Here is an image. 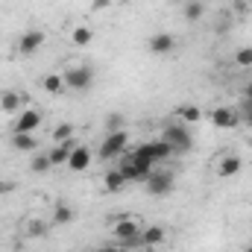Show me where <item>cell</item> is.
I'll use <instances>...</instances> for the list:
<instances>
[{
    "label": "cell",
    "mask_w": 252,
    "mask_h": 252,
    "mask_svg": "<svg viewBox=\"0 0 252 252\" xmlns=\"http://www.w3.org/2000/svg\"><path fill=\"white\" fill-rule=\"evenodd\" d=\"M12 147L18 153H35L38 141H35V135H12Z\"/></svg>",
    "instance_id": "obj_16"
},
{
    "label": "cell",
    "mask_w": 252,
    "mask_h": 252,
    "mask_svg": "<svg viewBox=\"0 0 252 252\" xmlns=\"http://www.w3.org/2000/svg\"><path fill=\"white\" fill-rule=\"evenodd\" d=\"M41 44H44V32H41V30H27V32L18 38V53H21V56H32V53L41 50Z\"/></svg>",
    "instance_id": "obj_6"
},
{
    "label": "cell",
    "mask_w": 252,
    "mask_h": 252,
    "mask_svg": "<svg viewBox=\"0 0 252 252\" xmlns=\"http://www.w3.org/2000/svg\"><path fill=\"white\" fill-rule=\"evenodd\" d=\"M73 147H76V141H73V138H67V141H62V144H56V147L47 153L50 164H53V167H62V164H67V158H70Z\"/></svg>",
    "instance_id": "obj_10"
},
{
    "label": "cell",
    "mask_w": 252,
    "mask_h": 252,
    "mask_svg": "<svg viewBox=\"0 0 252 252\" xmlns=\"http://www.w3.org/2000/svg\"><path fill=\"white\" fill-rule=\"evenodd\" d=\"M124 126H126V118H124V115H118V112L106 118V129H109V132H121Z\"/></svg>",
    "instance_id": "obj_25"
},
{
    "label": "cell",
    "mask_w": 252,
    "mask_h": 252,
    "mask_svg": "<svg viewBox=\"0 0 252 252\" xmlns=\"http://www.w3.org/2000/svg\"><path fill=\"white\" fill-rule=\"evenodd\" d=\"M38 126H41V115H38L35 109H27V112H21V118L15 121L12 132H15V135H35Z\"/></svg>",
    "instance_id": "obj_7"
},
{
    "label": "cell",
    "mask_w": 252,
    "mask_h": 252,
    "mask_svg": "<svg viewBox=\"0 0 252 252\" xmlns=\"http://www.w3.org/2000/svg\"><path fill=\"white\" fill-rule=\"evenodd\" d=\"M202 12H205V6H202L199 0L185 3V18H188V21H199V18H202Z\"/></svg>",
    "instance_id": "obj_24"
},
{
    "label": "cell",
    "mask_w": 252,
    "mask_h": 252,
    "mask_svg": "<svg viewBox=\"0 0 252 252\" xmlns=\"http://www.w3.org/2000/svg\"><path fill=\"white\" fill-rule=\"evenodd\" d=\"M21 103H24V97L18 94V91H3L0 94V112H18L21 109Z\"/></svg>",
    "instance_id": "obj_15"
},
{
    "label": "cell",
    "mask_w": 252,
    "mask_h": 252,
    "mask_svg": "<svg viewBox=\"0 0 252 252\" xmlns=\"http://www.w3.org/2000/svg\"><path fill=\"white\" fill-rule=\"evenodd\" d=\"M41 85H44V91H47V94H62V91H64V76H62V73H47Z\"/></svg>",
    "instance_id": "obj_18"
},
{
    "label": "cell",
    "mask_w": 252,
    "mask_h": 252,
    "mask_svg": "<svg viewBox=\"0 0 252 252\" xmlns=\"http://www.w3.org/2000/svg\"><path fill=\"white\" fill-rule=\"evenodd\" d=\"M126 144H129V132H126V129L109 132V135L103 138V144H100V156H103V158H115V156H121L126 150Z\"/></svg>",
    "instance_id": "obj_4"
},
{
    "label": "cell",
    "mask_w": 252,
    "mask_h": 252,
    "mask_svg": "<svg viewBox=\"0 0 252 252\" xmlns=\"http://www.w3.org/2000/svg\"><path fill=\"white\" fill-rule=\"evenodd\" d=\"M161 138L173 147V153H188L190 144H193V138H190V132H188V126L185 124H170L167 129H164Z\"/></svg>",
    "instance_id": "obj_2"
},
{
    "label": "cell",
    "mask_w": 252,
    "mask_h": 252,
    "mask_svg": "<svg viewBox=\"0 0 252 252\" xmlns=\"http://www.w3.org/2000/svg\"><path fill=\"white\" fill-rule=\"evenodd\" d=\"M103 188H106V190L126 188V179H124V173H121V167H118V170H109V173L103 176Z\"/></svg>",
    "instance_id": "obj_17"
},
{
    "label": "cell",
    "mask_w": 252,
    "mask_h": 252,
    "mask_svg": "<svg viewBox=\"0 0 252 252\" xmlns=\"http://www.w3.org/2000/svg\"><path fill=\"white\" fill-rule=\"evenodd\" d=\"M164 229L161 226H147L144 232H141V244L144 247H158V244H164Z\"/></svg>",
    "instance_id": "obj_14"
},
{
    "label": "cell",
    "mask_w": 252,
    "mask_h": 252,
    "mask_svg": "<svg viewBox=\"0 0 252 252\" xmlns=\"http://www.w3.org/2000/svg\"><path fill=\"white\" fill-rule=\"evenodd\" d=\"M247 252H252V247H247Z\"/></svg>",
    "instance_id": "obj_34"
},
{
    "label": "cell",
    "mask_w": 252,
    "mask_h": 252,
    "mask_svg": "<svg viewBox=\"0 0 252 252\" xmlns=\"http://www.w3.org/2000/svg\"><path fill=\"white\" fill-rule=\"evenodd\" d=\"M97 252H124V247H100Z\"/></svg>",
    "instance_id": "obj_30"
},
{
    "label": "cell",
    "mask_w": 252,
    "mask_h": 252,
    "mask_svg": "<svg viewBox=\"0 0 252 252\" xmlns=\"http://www.w3.org/2000/svg\"><path fill=\"white\" fill-rule=\"evenodd\" d=\"M144 185L150 190V196H167V193L173 190V173H167V170H153Z\"/></svg>",
    "instance_id": "obj_5"
},
{
    "label": "cell",
    "mask_w": 252,
    "mask_h": 252,
    "mask_svg": "<svg viewBox=\"0 0 252 252\" xmlns=\"http://www.w3.org/2000/svg\"><path fill=\"white\" fill-rule=\"evenodd\" d=\"M27 235H32V238H41V235H44V223H38V220H32V223L27 226Z\"/></svg>",
    "instance_id": "obj_27"
},
{
    "label": "cell",
    "mask_w": 252,
    "mask_h": 252,
    "mask_svg": "<svg viewBox=\"0 0 252 252\" xmlns=\"http://www.w3.org/2000/svg\"><path fill=\"white\" fill-rule=\"evenodd\" d=\"M53 164H50V158L47 156H32V161H30V170L32 173H47Z\"/></svg>",
    "instance_id": "obj_23"
},
{
    "label": "cell",
    "mask_w": 252,
    "mask_h": 252,
    "mask_svg": "<svg viewBox=\"0 0 252 252\" xmlns=\"http://www.w3.org/2000/svg\"><path fill=\"white\" fill-rule=\"evenodd\" d=\"M211 124L220 126V129H235V126L241 124V115H238V112H232V109H214Z\"/></svg>",
    "instance_id": "obj_11"
},
{
    "label": "cell",
    "mask_w": 252,
    "mask_h": 252,
    "mask_svg": "<svg viewBox=\"0 0 252 252\" xmlns=\"http://www.w3.org/2000/svg\"><path fill=\"white\" fill-rule=\"evenodd\" d=\"M179 121H182L185 126L199 124V121H202V112H199V106H182V109H179Z\"/></svg>",
    "instance_id": "obj_19"
},
{
    "label": "cell",
    "mask_w": 252,
    "mask_h": 252,
    "mask_svg": "<svg viewBox=\"0 0 252 252\" xmlns=\"http://www.w3.org/2000/svg\"><path fill=\"white\" fill-rule=\"evenodd\" d=\"M67 167H70L73 173L88 170V167H91V150H88V147H82V144H76V147H73V153H70V158H67Z\"/></svg>",
    "instance_id": "obj_9"
},
{
    "label": "cell",
    "mask_w": 252,
    "mask_h": 252,
    "mask_svg": "<svg viewBox=\"0 0 252 252\" xmlns=\"http://www.w3.org/2000/svg\"><path fill=\"white\" fill-rule=\"evenodd\" d=\"M173 50H176L173 32H156V35L150 38V53H153V56H170Z\"/></svg>",
    "instance_id": "obj_8"
},
{
    "label": "cell",
    "mask_w": 252,
    "mask_h": 252,
    "mask_svg": "<svg viewBox=\"0 0 252 252\" xmlns=\"http://www.w3.org/2000/svg\"><path fill=\"white\" fill-rule=\"evenodd\" d=\"M241 167H244V161H241L238 156H226V158H220L217 173H220L223 179H229V176H238V173H241Z\"/></svg>",
    "instance_id": "obj_12"
},
{
    "label": "cell",
    "mask_w": 252,
    "mask_h": 252,
    "mask_svg": "<svg viewBox=\"0 0 252 252\" xmlns=\"http://www.w3.org/2000/svg\"><path fill=\"white\" fill-rule=\"evenodd\" d=\"M91 35H94V32H91V30H88V27H76V30H73V35H70V38H73V44H76V47H85V44H88V41H91Z\"/></svg>",
    "instance_id": "obj_22"
},
{
    "label": "cell",
    "mask_w": 252,
    "mask_h": 252,
    "mask_svg": "<svg viewBox=\"0 0 252 252\" xmlns=\"http://www.w3.org/2000/svg\"><path fill=\"white\" fill-rule=\"evenodd\" d=\"M91 6H94V9H109L112 0H91Z\"/></svg>",
    "instance_id": "obj_28"
},
{
    "label": "cell",
    "mask_w": 252,
    "mask_h": 252,
    "mask_svg": "<svg viewBox=\"0 0 252 252\" xmlns=\"http://www.w3.org/2000/svg\"><path fill=\"white\" fill-rule=\"evenodd\" d=\"M115 238H118V244H121V247H126V250L144 247V244H141L138 223H135V220H129V217H121V220L115 223Z\"/></svg>",
    "instance_id": "obj_1"
},
{
    "label": "cell",
    "mask_w": 252,
    "mask_h": 252,
    "mask_svg": "<svg viewBox=\"0 0 252 252\" xmlns=\"http://www.w3.org/2000/svg\"><path fill=\"white\" fill-rule=\"evenodd\" d=\"M241 118H244V126H250V129H252V112H244Z\"/></svg>",
    "instance_id": "obj_29"
},
{
    "label": "cell",
    "mask_w": 252,
    "mask_h": 252,
    "mask_svg": "<svg viewBox=\"0 0 252 252\" xmlns=\"http://www.w3.org/2000/svg\"><path fill=\"white\" fill-rule=\"evenodd\" d=\"M67 138H73V124H59L53 129V144H62Z\"/></svg>",
    "instance_id": "obj_21"
},
{
    "label": "cell",
    "mask_w": 252,
    "mask_h": 252,
    "mask_svg": "<svg viewBox=\"0 0 252 252\" xmlns=\"http://www.w3.org/2000/svg\"><path fill=\"white\" fill-rule=\"evenodd\" d=\"M244 97H247V100H252V79L247 82V88H244Z\"/></svg>",
    "instance_id": "obj_31"
},
{
    "label": "cell",
    "mask_w": 252,
    "mask_h": 252,
    "mask_svg": "<svg viewBox=\"0 0 252 252\" xmlns=\"http://www.w3.org/2000/svg\"><path fill=\"white\" fill-rule=\"evenodd\" d=\"M53 223H59V226L73 223V208H70V205H56V208H53Z\"/></svg>",
    "instance_id": "obj_20"
},
{
    "label": "cell",
    "mask_w": 252,
    "mask_h": 252,
    "mask_svg": "<svg viewBox=\"0 0 252 252\" xmlns=\"http://www.w3.org/2000/svg\"><path fill=\"white\" fill-rule=\"evenodd\" d=\"M147 150H150V156H153L156 161H164V158H170V156H173V147H170L164 138H158V141H150V144H147Z\"/></svg>",
    "instance_id": "obj_13"
},
{
    "label": "cell",
    "mask_w": 252,
    "mask_h": 252,
    "mask_svg": "<svg viewBox=\"0 0 252 252\" xmlns=\"http://www.w3.org/2000/svg\"><path fill=\"white\" fill-rule=\"evenodd\" d=\"M235 9H238V12H244V9H247V3H244V0H235Z\"/></svg>",
    "instance_id": "obj_32"
},
{
    "label": "cell",
    "mask_w": 252,
    "mask_h": 252,
    "mask_svg": "<svg viewBox=\"0 0 252 252\" xmlns=\"http://www.w3.org/2000/svg\"><path fill=\"white\" fill-rule=\"evenodd\" d=\"M121 3H132V0H121Z\"/></svg>",
    "instance_id": "obj_33"
},
{
    "label": "cell",
    "mask_w": 252,
    "mask_h": 252,
    "mask_svg": "<svg viewBox=\"0 0 252 252\" xmlns=\"http://www.w3.org/2000/svg\"><path fill=\"white\" fill-rule=\"evenodd\" d=\"M235 64H241V67H250V64H252V47H241V50L235 53Z\"/></svg>",
    "instance_id": "obj_26"
},
{
    "label": "cell",
    "mask_w": 252,
    "mask_h": 252,
    "mask_svg": "<svg viewBox=\"0 0 252 252\" xmlns=\"http://www.w3.org/2000/svg\"><path fill=\"white\" fill-rule=\"evenodd\" d=\"M64 76V88H70V91H85L91 82H94V70L88 67V64H82V67H70Z\"/></svg>",
    "instance_id": "obj_3"
}]
</instances>
